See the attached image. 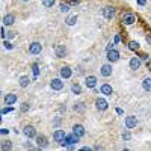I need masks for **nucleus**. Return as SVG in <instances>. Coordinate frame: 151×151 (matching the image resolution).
I'll use <instances>...</instances> for the list:
<instances>
[{
	"label": "nucleus",
	"instance_id": "nucleus-1",
	"mask_svg": "<svg viewBox=\"0 0 151 151\" xmlns=\"http://www.w3.org/2000/svg\"><path fill=\"white\" fill-rule=\"evenodd\" d=\"M29 52H30L32 55H40V53L42 52V45H41L40 42H32V44L29 45Z\"/></svg>",
	"mask_w": 151,
	"mask_h": 151
},
{
	"label": "nucleus",
	"instance_id": "nucleus-2",
	"mask_svg": "<svg viewBox=\"0 0 151 151\" xmlns=\"http://www.w3.org/2000/svg\"><path fill=\"white\" fill-rule=\"evenodd\" d=\"M55 52H56V56L58 58H65L67 56V47L62 45V44H58L55 47Z\"/></svg>",
	"mask_w": 151,
	"mask_h": 151
},
{
	"label": "nucleus",
	"instance_id": "nucleus-3",
	"mask_svg": "<svg viewBox=\"0 0 151 151\" xmlns=\"http://www.w3.org/2000/svg\"><path fill=\"white\" fill-rule=\"evenodd\" d=\"M103 15H104V18L112 20L113 15H115V8H113V6H106V8L103 9Z\"/></svg>",
	"mask_w": 151,
	"mask_h": 151
},
{
	"label": "nucleus",
	"instance_id": "nucleus-4",
	"mask_svg": "<svg viewBox=\"0 0 151 151\" xmlns=\"http://www.w3.org/2000/svg\"><path fill=\"white\" fill-rule=\"evenodd\" d=\"M50 86H52V89H55V91H60L62 88H64V82L60 79H53L50 82Z\"/></svg>",
	"mask_w": 151,
	"mask_h": 151
},
{
	"label": "nucleus",
	"instance_id": "nucleus-5",
	"mask_svg": "<svg viewBox=\"0 0 151 151\" xmlns=\"http://www.w3.org/2000/svg\"><path fill=\"white\" fill-rule=\"evenodd\" d=\"M65 136H67V134H65V132H64V130H56V132L53 133V139L60 145V142L64 141V137H65Z\"/></svg>",
	"mask_w": 151,
	"mask_h": 151
},
{
	"label": "nucleus",
	"instance_id": "nucleus-6",
	"mask_svg": "<svg viewBox=\"0 0 151 151\" xmlns=\"http://www.w3.org/2000/svg\"><path fill=\"white\" fill-rule=\"evenodd\" d=\"M107 59L110 60V62H116L118 59H119V52H116V50H109L107 52Z\"/></svg>",
	"mask_w": 151,
	"mask_h": 151
},
{
	"label": "nucleus",
	"instance_id": "nucleus-7",
	"mask_svg": "<svg viewBox=\"0 0 151 151\" xmlns=\"http://www.w3.org/2000/svg\"><path fill=\"white\" fill-rule=\"evenodd\" d=\"M137 125V119L134 116H127L125 118V127L127 129H134Z\"/></svg>",
	"mask_w": 151,
	"mask_h": 151
},
{
	"label": "nucleus",
	"instance_id": "nucleus-8",
	"mask_svg": "<svg viewBox=\"0 0 151 151\" xmlns=\"http://www.w3.org/2000/svg\"><path fill=\"white\" fill-rule=\"evenodd\" d=\"M24 134L27 137H36V130H35L33 125H26V127H24Z\"/></svg>",
	"mask_w": 151,
	"mask_h": 151
},
{
	"label": "nucleus",
	"instance_id": "nucleus-9",
	"mask_svg": "<svg viewBox=\"0 0 151 151\" xmlns=\"http://www.w3.org/2000/svg\"><path fill=\"white\" fill-rule=\"evenodd\" d=\"M134 21H136V18H134L133 14H124V15H122V23H124V24H127V26L133 24Z\"/></svg>",
	"mask_w": 151,
	"mask_h": 151
},
{
	"label": "nucleus",
	"instance_id": "nucleus-10",
	"mask_svg": "<svg viewBox=\"0 0 151 151\" xmlns=\"http://www.w3.org/2000/svg\"><path fill=\"white\" fill-rule=\"evenodd\" d=\"M73 133L77 134L79 137H82V136H85V127H83V125H80V124H76L74 127H73Z\"/></svg>",
	"mask_w": 151,
	"mask_h": 151
},
{
	"label": "nucleus",
	"instance_id": "nucleus-11",
	"mask_svg": "<svg viewBox=\"0 0 151 151\" xmlns=\"http://www.w3.org/2000/svg\"><path fill=\"white\" fill-rule=\"evenodd\" d=\"M71 74H73V71H71L70 67H62L60 68V77L62 79H70Z\"/></svg>",
	"mask_w": 151,
	"mask_h": 151
},
{
	"label": "nucleus",
	"instance_id": "nucleus-12",
	"mask_svg": "<svg viewBox=\"0 0 151 151\" xmlns=\"http://www.w3.org/2000/svg\"><path fill=\"white\" fill-rule=\"evenodd\" d=\"M14 21H15V17L14 15H12V14H6L3 17V26H12Z\"/></svg>",
	"mask_w": 151,
	"mask_h": 151
},
{
	"label": "nucleus",
	"instance_id": "nucleus-13",
	"mask_svg": "<svg viewBox=\"0 0 151 151\" xmlns=\"http://www.w3.org/2000/svg\"><path fill=\"white\" fill-rule=\"evenodd\" d=\"M95 106H97L98 110H106L107 109V101H106L104 98H98L97 101H95Z\"/></svg>",
	"mask_w": 151,
	"mask_h": 151
},
{
	"label": "nucleus",
	"instance_id": "nucleus-14",
	"mask_svg": "<svg viewBox=\"0 0 151 151\" xmlns=\"http://www.w3.org/2000/svg\"><path fill=\"white\" fill-rule=\"evenodd\" d=\"M85 83H86L88 88H95V85H97V77H94V76H88L86 80H85Z\"/></svg>",
	"mask_w": 151,
	"mask_h": 151
},
{
	"label": "nucleus",
	"instance_id": "nucleus-15",
	"mask_svg": "<svg viewBox=\"0 0 151 151\" xmlns=\"http://www.w3.org/2000/svg\"><path fill=\"white\" fill-rule=\"evenodd\" d=\"M141 67V59L139 58H132L130 59V68L132 70H139Z\"/></svg>",
	"mask_w": 151,
	"mask_h": 151
},
{
	"label": "nucleus",
	"instance_id": "nucleus-16",
	"mask_svg": "<svg viewBox=\"0 0 151 151\" xmlns=\"http://www.w3.org/2000/svg\"><path fill=\"white\" fill-rule=\"evenodd\" d=\"M101 76H104V77H109V76H112V65L106 64L101 67Z\"/></svg>",
	"mask_w": 151,
	"mask_h": 151
},
{
	"label": "nucleus",
	"instance_id": "nucleus-17",
	"mask_svg": "<svg viewBox=\"0 0 151 151\" xmlns=\"http://www.w3.org/2000/svg\"><path fill=\"white\" fill-rule=\"evenodd\" d=\"M36 144H38V147L45 148V147L48 145V142H47V137H44V136H36Z\"/></svg>",
	"mask_w": 151,
	"mask_h": 151
},
{
	"label": "nucleus",
	"instance_id": "nucleus-18",
	"mask_svg": "<svg viewBox=\"0 0 151 151\" xmlns=\"http://www.w3.org/2000/svg\"><path fill=\"white\" fill-rule=\"evenodd\" d=\"M17 101V95L15 94H8L6 97H5V103L9 106V104H14Z\"/></svg>",
	"mask_w": 151,
	"mask_h": 151
},
{
	"label": "nucleus",
	"instance_id": "nucleus-19",
	"mask_svg": "<svg viewBox=\"0 0 151 151\" xmlns=\"http://www.w3.org/2000/svg\"><path fill=\"white\" fill-rule=\"evenodd\" d=\"M112 86L110 85H107V83H104V85H101V94H104V95H112Z\"/></svg>",
	"mask_w": 151,
	"mask_h": 151
},
{
	"label": "nucleus",
	"instance_id": "nucleus-20",
	"mask_svg": "<svg viewBox=\"0 0 151 151\" xmlns=\"http://www.w3.org/2000/svg\"><path fill=\"white\" fill-rule=\"evenodd\" d=\"M142 88L145 91H151V79L150 77H147V79H144V82H142Z\"/></svg>",
	"mask_w": 151,
	"mask_h": 151
},
{
	"label": "nucleus",
	"instance_id": "nucleus-21",
	"mask_svg": "<svg viewBox=\"0 0 151 151\" xmlns=\"http://www.w3.org/2000/svg\"><path fill=\"white\" fill-rule=\"evenodd\" d=\"M29 83H30V79L27 77V76H23V77H20V86H21V88H26Z\"/></svg>",
	"mask_w": 151,
	"mask_h": 151
},
{
	"label": "nucleus",
	"instance_id": "nucleus-22",
	"mask_svg": "<svg viewBox=\"0 0 151 151\" xmlns=\"http://www.w3.org/2000/svg\"><path fill=\"white\" fill-rule=\"evenodd\" d=\"M76 21H77V15H70V17L65 20V23L68 24V26H74Z\"/></svg>",
	"mask_w": 151,
	"mask_h": 151
},
{
	"label": "nucleus",
	"instance_id": "nucleus-23",
	"mask_svg": "<svg viewBox=\"0 0 151 151\" xmlns=\"http://www.w3.org/2000/svg\"><path fill=\"white\" fill-rule=\"evenodd\" d=\"M129 48L133 50V52H136V50L139 48V42H137V41H130L129 42Z\"/></svg>",
	"mask_w": 151,
	"mask_h": 151
},
{
	"label": "nucleus",
	"instance_id": "nucleus-24",
	"mask_svg": "<svg viewBox=\"0 0 151 151\" xmlns=\"http://www.w3.org/2000/svg\"><path fill=\"white\" fill-rule=\"evenodd\" d=\"M71 91H73L76 95H77V94H80V92H82V88H80V85L76 83V85H73V86H71Z\"/></svg>",
	"mask_w": 151,
	"mask_h": 151
},
{
	"label": "nucleus",
	"instance_id": "nucleus-25",
	"mask_svg": "<svg viewBox=\"0 0 151 151\" xmlns=\"http://www.w3.org/2000/svg\"><path fill=\"white\" fill-rule=\"evenodd\" d=\"M55 3H56V0H42V5L45 8H52Z\"/></svg>",
	"mask_w": 151,
	"mask_h": 151
},
{
	"label": "nucleus",
	"instance_id": "nucleus-26",
	"mask_svg": "<svg viewBox=\"0 0 151 151\" xmlns=\"http://www.w3.org/2000/svg\"><path fill=\"white\" fill-rule=\"evenodd\" d=\"M11 148H12L11 141H5V142L2 144V150H11Z\"/></svg>",
	"mask_w": 151,
	"mask_h": 151
},
{
	"label": "nucleus",
	"instance_id": "nucleus-27",
	"mask_svg": "<svg viewBox=\"0 0 151 151\" xmlns=\"http://www.w3.org/2000/svg\"><path fill=\"white\" fill-rule=\"evenodd\" d=\"M59 8H60L62 12H68V11H70V5H68V3H60Z\"/></svg>",
	"mask_w": 151,
	"mask_h": 151
},
{
	"label": "nucleus",
	"instance_id": "nucleus-28",
	"mask_svg": "<svg viewBox=\"0 0 151 151\" xmlns=\"http://www.w3.org/2000/svg\"><path fill=\"white\" fill-rule=\"evenodd\" d=\"M74 110H77V112H83V110H85V106H83V103L76 104V106H74Z\"/></svg>",
	"mask_w": 151,
	"mask_h": 151
},
{
	"label": "nucleus",
	"instance_id": "nucleus-29",
	"mask_svg": "<svg viewBox=\"0 0 151 151\" xmlns=\"http://www.w3.org/2000/svg\"><path fill=\"white\" fill-rule=\"evenodd\" d=\"M14 36H15V32H6V33H5V38H6V40H12Z\"/></svg>",
	"mask_w": 151,
	"mask_h": 151
},
{
	"label": "nucleus",
	"instance_id": "nucleus-30",
	"mask_svg": "<svg viewBox=\"0 0 151 151\" xmlns=\"http://www.w3.org/2000/svg\"><path fill=\"white\" fill-rule=\"evenodd\" d=\"M130 137H132L130 132H124V133H122V139H124V141H129Z\"/></svg>",
	"mask_w": 151,
	"mask_h": 151
},
{
	"label": "nucleus",
	"instance_id": "nucleus-31",
	"mask_svg": "<svg viewBox=\"0 0 151 151\" xmlns=\"http://www.w3.org/2000/svg\"><path fill=\"white\" fill-rule=\"evenodd\" d=\"M3 45H5V48H6V50H12V48H14V45H12L9 41H5V42H3Z\"/></svg>",
	"mask_w": 151,
	"mask_h": 151
},
{
	"label": "nucleus",
	"instance_id": "nucleus-32",
	"mask_svg": "<svg viewBox=\"0 0 151 151\" xmlns=\"http://www.w3.org/2000/svg\"><path fill=\"white\" fill-rule=\"evenodd\" d=\"M139 59H141V60H145V62H148V60H150V56L144 53V55H141V56H139Z\"/></svg>",
	"mask_w": 151,
	"mask_h": 151
},
{
	"label": "nucleus",
	"instance_id": "nucleus-33",
	"mask_svg": "<svg viewBox=\"0 0 151 151\" xmlns=\"http://www.w3.org/2000/svg\"><path fill=\"white\" fill-rule=\"evenodd\" d=\"M32 68H33V74H35V77H36V76L40 74V70H38V65H36V64H33V67H32Z\"/></svg>",
	"mask_w": 151,
	"mask_h": 151
},
{
	"label": "nucleus",
	"instance_id": "nucleus-34",
	"mask_svg": "<svg viewBox=\"0 0 151 151\" xmlns=\"http://www.w3.org/2000/svg\"><path fill=\"white\" fill-rule=\"evenodd\" d=\"M26 110H29V104L27 103H23L21 104V112H26Z\"/></svg>",
	"mask_w": 151,
	"mask_h": 151
},
{
	"label": "nucleus",
	"instance_id": "nucleus-35",
	"mask_svg": "<svg viewBox=\"0 0 151 151\" xmlns=\"http://www.w3.org/2000/svg\"><path fill=\"white\" fill-rule=\"evenodd\" d=\"M9 112H12V107H5V109H2L3 115H5V113H9Z\"/></svg>",
	"mask_w": 151,
	"mask_h": 151
},
{
	"label": "nucleus",
	"instance_id": "nucleus-36",
	"mask_svg": "<svg viewBox=\"0 0 151 151\" xmlns=\"http://www.w3.org/2000/svg\"><path fill=\"white\" fill-rule=\"evenodd\" d=\"M137 5H141V6H145L147 5V0H136Z\"/></svg>",
	"mask_w": 151,
	"mask_h": 151
},
{
	"label": "nucleus",
	"instance_id": "nucleus-37",
	"mask_svg": "<svg viewBox=\"0 0 151 151\" xmlns=\"http://www.w3.org/2000/svg\"><path fill=\"white\" fill-rule=\"evenodd\" d=\"M9 133V130H6V129H0V134H8Z\"/></svg>",
	"mask_w": 151,
	"mask_h": 151
},
{
	"label": "nucleus",
	"instance_id": "nucleus-38",
	"mask_svg": "<svg viewBox=\"0 0 151 151\" xmlns=\"http://www.w3.org/2000/svg\"><path fill=\"white\" fill-rule=\"evenodd\" d=\"M113 45H115V42H109V44H107V52L113 48Z\"/></svg>",
	"mask_w": 151,
	"mask_h": 151
},
{
	"label": "nucleus",
	"instance_id": "nucleus-39",
	"mask_svg": "<svg viewBox=\"0 0 151 151\" xmlns=\"http://www.w3.org/2000/svg\"><path fill=\"white\" fill-rule=\"evenodd\" d=\"M119 41H121V36H119V35H116V36H115V44H116V42H119Z\"/></svg>",
	"mask_w": 151,
	"mask_h": 151
},
{
	"label": "nucleus",
	"instance_id": "nucleus-40",
	"mask_svg": "<svg viewBox=\"0 0 151 151\" xmlns=\"http://www.w3.org/2000/svg\"><path fill=\"white\" fill-rule=\"evenodd\" d=\"M70 3H71V5H77L79 0H70Z\"/></svg>",
	"mask_w": 151,
	"mask_h": 151
},
{
	"label": "nucleus",
	"instance_id": "nucleus-41",
	"mask_svg": "<svg viewBox=\"0 0 151 151\" xmlns=\"http://www.w3.org/2000/svg\"><path fill=\"white\" fill-rule=\"evenodd\" d=\"M147 42H151V35H147Z\"/></svg>",
	"mask_w": 151,
	"mask_h": 151
},
{
	"label": "nucleus",
	"instance_id": "nucleus-42",
	"mask_svg": "<svg viewBox=\"0 0 151 151\" xmlns=\"http://www.w3.org/2000/svg\"><path fill=\"white\" fill-rule=\"evenodd\" d=\"M23 2H29V0H23Z\"/></svg>",
	"mask_w": 151,
	"mask_h": 151
},
{
	"label": "nucleus",
	"instance_id": "nucleus-43",
	"mask_svg": "<svg viewBox=\"0 0 151 151\" xmlns=\"http://www.w3.org/2000/svg\"><path fill=\"white\" fill-rule=\"evenodd\" d=\"M0 113H2V112H0Z\"/></svg>",
	"mask_w": 151,
	"mask_h": 151
},
{
	"label": "nucleus",
	"instance_id": "nucleus-44",
	"mask_svg": "<svg viewBox=\"0 0 151 151\" xmlns=\"http://www.w3.org/2000/svg\"><path fill=\"white\" fill-rule=\"evenodd\" d=\"M0 94H2V92H0Z\"/></svg>",
	"mask_w": 151,
	"mask_h": 151
}]
</instances>
